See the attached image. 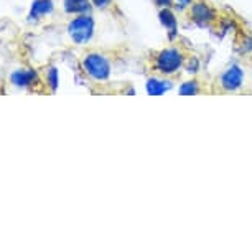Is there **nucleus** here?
<instances>
[{
  "label": "nucleus",
  "mask_w": 252,
  "mask_h": 252,
  "mask_svg": "<svg viewBox=\"0 0 252 252\" xmlns=\"http://www.w3.org/2000/svg\"><path fill=\"white\" fill-rule=\"evenodd\" d=\"M63 8L68 15H79V13H91V0H63Z\"/></svg>",
  "instance_id": "7"
},
{
  "label": "nucleus",
  "mask_w": 252,
  "mask_h": 252,
  "mask_svg": "<svg viewBox=\"0 0 252 252\" xmlns=\"http://www.w3.org/2000/svg\"><path fill=\"white\" fill-rule=\"evenodd\" d=\"M154 3L160 8H173L175 7V0H154Z\"/></svg>",
  "instance_id": "12"
},
{
  "label": "nucleus",
  "mask_w": 252,
  "mask_h": 252,
  "mask_svg": "<svg viewBox=\"0 0 252 252\" xmlns=\"http://www.w3.org/2000/svg\"><path fill=\"white\" fill-rule=\"evenodd\" d=\"M91 2H93V7H96V8H99V10H102L106 13H111L114 18L122 17V13L117 8L114 0H91Z\"/></svg>",
  "instance_id": "10"
},
{
  "label": "nucleus",
  "mask_w": 252,
  "mask_h": 252,
  "mask_svg": "<svg viewBox=\"0 0 252 252\" xmlns=\"http://www.w3.org/2000/svg\"><path fill=\"white\" fill-rule=\"evenodd\" d=\"M244 88V73L239 66H231L213 78V94H239Z\"/></svg>",
  "instance_id": "4"
},
{
  "label": "nucleus",
  "mask_w": 252,
  "mask_h": 252,
  "mask_svg": "<svg viewBox=\"0 0 252 252\" xmlns=\"http://www.w3.org/2000/svg\"><path fill=\"white\" fill-rule=\"evenodd\" d=\"M193 63H198V56L194 55L191 46L180 36L172 38L160 48L149 50L142 58V68L149 78L168 81L180 79L185 71L193 69Z\"/></svg>",
  "instance_id": "1"
},
{
  "label": "nucleus",
  "mask_w": 252,
  "mask_h": 252,
  "mask_svg": "<svg viewBox=\"0 0 252 252\" xmlns=\"http://www.w3.org/2000/svg\"><path fill=\"white\" fill-rule=\"evenodd\" d=\"M93 33H94V20L91 13L73 15V18L68 23V35L78 45L88 43L93 38Z\"/></svg>",
  "instance_id": "5"
},
{
  "label": "nucleus",
  "mask_w": 252,
  "mask_h": 252,
  "mask_svg": "<svg viewBox=\"0 0 252 252\" xmlns=\"http://www.w3.org/2000/svg\"><path fill=\"white\" fill-rule=\"evenodd\" d=\"M160 18H161V23L166 27V30H170L172 38H177L175 32H177V18H175V13H173V8H160Z\"/></svg>",
  "instance_id": "9"
},
{
  "label": "nucleus",
  "mask_w": 252,
  "mask_h": 252,
  "mask_svg": "<svg viewBox=\"0 0 252 252\" xmlns=\"http://www.w3.org/2000/svg\"><path fill=\"white\" fill-rule=\"evenodd\" d=\"M53 0H35L32 7V18H41L53 12Z\"/></svg>",
  "instance_id": "8"
},
{
  "label": "nucleus",
  "mask_w": 252,
  "mask_h": 252,
  "mask_svg": "<svg viewBox=\"0 0 252 252\" xmlns=\"http://www.w3.org/2000/svg\"><path fill=\"white\" fill-rule=\"evenodd\" d=\"M185 17L199 27L209 28H215L216 23H220L221 20L220 10L208 0H193L191 5L185 10Z\"/></svg>",
  "instance_id": "3"
},
{
  "label": "nucleus",
  "mask_w": 252,
  "mask_h": 252,
  "mask_svg": "<svg viewBox=\"0 0 252 252\" xmlns=\"http://www.w3.org/2000/svg\"><path fill=\"white\" fill-rule=\"evenodd\" d=\"M127 56H129L127 46H111V48L91 46L81 55L79 64L86 76L101 83V81H107L111 78L112 71L119 64H122L127 60Z\"/></svg>",
  "instance_id": "2"
},
{
  "label": "nucleus",
  "mask_w": 252,
  "mask_h": 252,
  "mask_svg": "<svg viewBox=\"0 0 252 252\" xmlns=\"http://www.w3.org/2000/svg\"><path fill=\"white\" fill-rule=\"evenodd\" d=\"M172 81L168 79H161V78H149V83H147V89H149L150 94H161L165 93L166 89H170V84Z\"/></svg>",
  "instance_id": "11"
},
{
  "label": "nucleus",
  "mask_w": 252,
  "mask_h": 252,
  "mask_svg": "<svg viewBox=\"0 0 252 252\" xmlns=\"http://www.w3.org/2000/svg\"><path fill=\"white\" fill-rule=\"evenodd\" d=\"M178 93L182 96H211L213 94V78H208L201 73H194L191 79L185 81Z\"/></svg>",
  "instance_id": "6"
}]
</instances>
